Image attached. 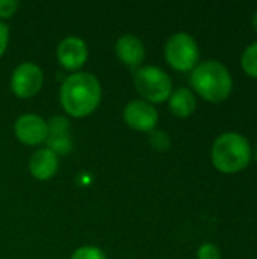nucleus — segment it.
Returning <instances> with one entry per match:
<instances>
[{"label":"nucleus","mask_w":257,"mask_h":259,"mask_svg":"<svg viewBox=\"0 0 257 259\" xmlns=\"http://www.w3.org/2000/svg\"><path fill=\"white\" fill-rule=\"evenodd\" d=\"M135 90L148 103H164L173 93V80L167 71L156 65H145L135 71Z\"/></svg>","instance_id":"20e7f679"},{"label":"nucleus","mask_w":257,"mask_h":259,"mask_svg":"<svg viewBox=\"0 0 257 259\" xmlns=\"http://www.w3.org/2000/svg\"><path fill=\"white\" fill-rule=\"evenodd\" d=\"M47 149L56 155H68L73 150V141L70 137V121L62 115H55L48 121Z\"/></svg>","instance_id":"9d476101"},{"label":"nucleus","mask_w":257,"mask_h":259,"mask_svg":"<svg viewBox=\"0 0 257 259\" xmlns=\"http://www.w3.org/2000/svg\"><path fill=\"white\" fill-rule=\"evenodd\" d=\"M123 118L130 129L150 134L151 131H155L159 121V114L151 103L141 99H135L126 105L123 111Z\"/></svg>","instance_id":"0eeeda50"},{"label":"nucleus","mask_w":257,"mask_h":259,"mask_svg":"<svg viewBox=\"0 0 257 259\" xmlns=\"http://www.w3.org/2000/svg\"><path fill=\"white\" fill-rule=\"evenodd\" d=\"M150 144L155 150L164 152L168 150L171 146V138L164 131H151L150 132Z\"/></svg>","instance_id":"dca6fc26"},{"label":"nucleus","mask_w":257,"mask_h":259,"mask_svg":"<svg viewBox=\"0 0 257 259\" xmlns=\"http://www.w3.org/2000/svg\"><path fill=\"white\" fill-rule=\"evenodd\" d=\"M115 53L118 59L130 67V68H139V65L145 59V47L144 42L132 33L121 35L115 42Z\"/></svg>","instance_id":"9b49d317"},{"label":"nucleus","mask_w":257,"mask_h":259,"mask_svg":"<svg viewBox=\"0 0 257 259\" xmlns=\"http://www.w3.org/2000/svg\"><path fill=\"white\" fill-rule=\"evenodd\" d=\"M211 159L220 173H239L245 170L251 161L250 141L238 132H226L214 141Z\"/></svg>","instance_id":"7ed1b4c3"},{"label":"nucleus","mask_w":257,"mask_h":259,"mask_svg":"<svg viewBox=\"0 0 257 259\" xmlns=\"http://www.w3.org/2000/svg\"><path fill=\"white\" fill-rule=\"evenodd\" d=\"M254 159L257 161V146H256V149H254Z\"/></svg>","instance_id":"412c9836"},{"label":"nucleus","mask_w":257,"mask_h":259,"mask_svg":"<svg viewBox=\"0 0 257 259\" xmlns=\"http://www.w3.org/2000/svg\"><path fill=\"white\" fill-rule=\"evenodd\" d=\"M251 23H253V27H254V30L257 32V9H256V12H254V15H253V20H251Z\"/></svg>","instance_id":"aec40b11"},{"label":"nucleus","mask_w":257,"mask_h":259,"mask_svg":"<svg viewBox=\"0 0 257 259\" xmlns=\"http://www.w3.org/2000/svg\"><path fill=\"white\" fill-rule=\"evenodd\" d=\"M165 59L177 71H192L198 65L200 49L194 36L186 32L173 33L165 44Z\"/></svg>","instance_id":"39448f33"},{"label":"nucleus","mask_w":257,"mask_h":259,"mask_svg":"<svg viewBox=\"0 0 257 259\" xmlns=\"http://www.w3.org/2000/svg\"><path fill=\"white\" fill-rule=\"evenodd\" d=\"M42 83V70L33 62L20 64L11 76V90L18 99H30L36 96Z\"/></svg>","instance_id":"423d86ee"},{"label":"nucleus","mask_w":257,"mask_h":259,"mask_svg":"<svg viewBox=\"0 0 257 259\" xmlns=\"http://www.w3.org/2000/svg\"><path fill=\"white\" fill-rule=\"evenodd\" d=\"M194 91L211 103L227 100L233 91V79L229 68L220 61H204L191 71Z\"/></svg>","instance_id":"f03ea898"},{"label":"nucleus","mask_w":257,"mask_h":259,"mask_svg":"<svg viewBox=\"0 0 257 259\" xmlns=\"http://www.w3.org/2000/svg\"><path fill=\"white\" fill-rule=\"evenodd\" d=\"M8 44H9V27L3 21H0V58L6 52Z\"/></svg>","instance_id":"6ab92c4d"},{"label":"nucleus","mask_w":257,"mask_h":259,"mask_svg":"<svg viewBox=\"0 0 257 259\" xmlns=\"http://www.w3.org/2000/svg\"><path fill=\"white\" fill-rule=\"evenodd\" d=\"M59 100L64 111L74 118L91 115L101 102L100 80L91 73H73L62 82Z\"/></svg>","instance_id":"f257e3e1"},{"label":"nucleus","mask_w":257,"mask_h":259,"mask_svg":"<svg viewBox=\"0 0 257 259\" xmlns=\"http://www.w3.org/2000/svg\"><path fill=\"white\" fill-rule=\"evenodd\" d=\"M168 106L170 111L179 117V118H188L191 117L195 109H197V100L194 93L189 88H177L171 93L170 99H168Z\"/></svg>","instance_id":"ddd939ff"},{"label":"nucleus","mask_w":257,"mask_h":259,"mask_svg":"<svg viewBox=\"0 0 257 259\" xmlns=\"http://www.w3.org/2000/svg\"><path fill=\"white\" fill-rule=\"evenodd\" d=\"M18 9V2L17 0H0V18H11L15 15Z\"/></svg>","instance_id":"a211bd4d"},{"label":"nucleus","mask_w":257,"mask_h":259,"mask_svg":"<svg viewBox=\"0 0 257 259\" xmlns=\"http://www.w3.org/2000/svg\"><path fill=\"white\" fill-rule=\"evenodd\" d=\"M241 67L247 76L257 79V41L244 50L241 56Z\"/></svg>","instance_id":"4468645a"},{"label":"nucleus","mask_w":257,"mask_h":259,"mask_svg":"<svg viewBox=\"0 0 257 259\" xmlns=\"http://www.w3.org/2000/svg\"><path fill=\"white\" fill-rule=\"evenodd\" d=\"M59 64L68 71L80 70L88 59V46L79 36L64 38L56 50Z\"/></svg>","instance_id":"1a4fd4ad"},{"label":"nucleus","mask_w":257,"mask_h":259,"mask_svg":"<svg viewBox=\"0 0 257 259\" xmlns=\"http://www.w3.org/2000/svg\"><path fill=\"white\" fill-rule=\"evenodd\" d=\"M14 134L20 143L26 146H38L47 141L48 124L36 114H23L14 124Z\"/></svg>","instance_id":"6e6552de"},{"label":"nucleus","mask_w":257,"mask_h":259,"mask_svg":"<svg viewBox=\"0 0 257 259\" xmlns=\"http://www.w3.org/2000/svg\"><path fill=\"white\" fill-rule=\"evenodd\" d=\"M197 259H221V252L215 244L204 243L197 250Z\"/></svg>","instance_id":"f3484780"},{"label":"nucleus","mask_w":257,"mask_h":259,"mask_svg":"<svg viewBox=\"0 0 257 259\" xmlns=\"http://www.w3.org/2000/svg\"><path fill=\"white\" fill-rule=\"evenodd\" d=\"M59 168V158L47 147L38 149L29 161V171L36 181L52 179Z\"/></svg>","instance_id":"f8f14e48"},{"label":"nucleus","mask_w":257,"mask_h":259,"mask_svg":"<svg viewBox=\"0 0 257 259\" xmlns=\"http://www.w3.org/2000/svg\"><path fill=\"white\" fill-rule=\"evenodd\" d=\"M70 259H108L106 253L95 246H83L73 252Z\"/></svg>","instance_id":"2eb2a0df"}]
</instances>
